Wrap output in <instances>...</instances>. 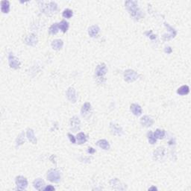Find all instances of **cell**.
Returning a JSON list of instances; mask_svg holds the SVG:
<instances>
[{"label":"cell","instance_id":"cell-1","mask_svg":"<svg viewBox=\"0 0 191 191\" xmlns=\"http://www.w3.org/2000/svg\"><path fill=\"white\" fill-rule=\"evenodd\" d=\"M125 5L130 15L136 20H138L142 17L143 14H142L141 10L139 8L138 3L137 1H132V0L131 1V0L126 1L125 3Z\"/></svg>","mask_w":191,"mask_h":191},{"label":"cell","instance_id":"cell-2","mask_svg":"<svg viewBox=\"0 0 191 191\" xmlns=\"http://www.w3.org/2000/svg\"><path fill=\"white\" fill-rule=\"evenodd\" d=\"M41 5L40 6V10L43 13H46V15H51L52 13H55V11L58 9V5L55 1H50V2H46V1H40L38 2Z\"/></svg>","mask_w":191,"mask_h":191},{"label":"cell","instance_id":"cell-3","mask_svg":"<svg viewBox=\"0 0 191 191\" xmlns=\"http://www.w3.org/2000/svg\"><path fill=\"white\" fill-rule=\"evenodd\" d=\"M47 178L49 181L58 183L61 181V173L56 169H52L47 172Z\"/></svg>","mask_w":191,"mask_h":191},{"label":"cell","instance_id":"cell-4","mask_svg":"<svg viewBox=\"0 0 191 191\" xmlns=\"http://www.w3.org/2000/svg\"><path fill=\"white\" fill-rule=\"evenodd\" d=\"M139 78V75L137 72L133 70H127L124 73V79L125 81L131 83L135 81Z\"/></svg>","mask_w":191,"mask_h":191},{"label":"cell","instance_id":"cell-5","mask_svg":"<svg viewBox=\"0 0 191 191\" xmlns=\"http://www.w3.org/2000/svg\"><path fill=\"white\" fill-rule=\"evenodd\" d=\"M16 188L19 190H24L26 189V187H28V181L23 176H17L16 178Z\"/></svg>","mask_w":191,"mask_h":191},{"label":"cell","instance_id":"cell-6","mask_svg":"<svg viewBox=\"0 0 191 191\" xmlns=\"http://www.w3.org/2000/svg\"><path fill=\"white\" fill-rule=\"evenodd\" d=\"M8 63L9 66L10 68L14 69V70H17L20 67V62H19V59L13 55V53L8 54Z\"/></svg>","mask_w":191,"mask_h":191},{"label":"cell","instance_id":"cell-7","mask_svg":"<svg viewBox=\"0 0 191 191\" xmlns=\"http://www.w3.org/2000/svg\"><path fill=\"white\" fill-rule=\"evenodd\" d=\"M107 68L106 67L105 64L101 63V64H98L96 68V76L98 78H102L104 77V75L107 73Z\"/></svg>","mask_w":191,"mask_h":191},{"label":"cell","instance_id":"cell-8","mask_svg":"<svg viewBox=\"0 0 191 191\" xmlns=\"http://www.w3.org/2000/svg\"><path fill=\"white\" fill-rule=\"evenodd\" d=\"M80 125V119L77 116H74L73 117L71 118V119H70V129L72 130V131L76 132V131H79Z\"/></svg>","mask_w":191,"mask_h":191},{"label":"cell","instance_id":"cell-9","mask_svg":"<svg viewBox=\"0 0 191 191\" xmlns=\"http://www.w3.org/2000/svg\"><path fill=\"white\" fill-rule=\"evenodd\" d=\"M67 98L70 102L76 103L77 101V96H76V91L73 87H69L66 92Z\"/></svg>","mask_w":191,"mask_h":191},{"label":"cell","instance_id":"cell-10","mask_svg":"<svg viewBox=\"0 0 191 191\" xmlns=\"http://www.w3.org/2000/svg\"><path fill=\"white\" fill-rule=\"evenodd\" d=\"M164 25L167 27V30H168V31L170 32V34H164V36H163V37H164V40H171V39L174 38V37L176 36V34H177V31H176L175 30L174 28H172V27L170 26L169 24L164 23Z\"/></svg>","mask_w":191,"mask_h":191},{"label":"cell","instance_id":"cell-11","mask_svg":"<svg viewBox=\"0 0 191 191\" xmlns=\"http://www.w3.org/2000/svg\"><path fill=\"white\" fill-rule=\"evenodd\" d=\"M110 128L111 133L114 135L116 136H122L123 134V131H122V128L119 126L117 124H115L111 122L110 124Z\"/></svg>","mask_w":191,"mask_h":191},{"label":"cell","instance_id":"cell-12","mask_svg":"<svg viewBox=\"0 0 191 191\" xmlns=\"http://www.w3.org/2000/svg\"><path fill=\"white\" fill-rule=\"evenodd\" d=\"M37 42H38V39H37V36L35 34H29L27 36L25 39V43L28 46H34L37 45Z\"/></svg>","mask_w":191,"mask_h":191},{"label":"cell","instance_id":"cell-13","mask_svg":"<svg viewBox=\"0 0 191 191\" xmlns=\"http://www.w3.org/2000/svg\"><path fill=\"white\" fill-rule=\"evenodd\" d=\"M140 123L143 127L146 128H149V127L152 126L154 123V120L149 116H144L141 118L140 119Z\"/></svg>","mask_w":191,"mask_h":191},{"label":"cell","instance_id":"cell-14","mask_svg":"<svg viewBox=\"0 0 191 191\" xmlns=\"http://www.w3.org/2000/svg\"><path fill=\"white\" fill-rule=\"evenodd\" d=\"M33 186L37 190H42L44 189L45 182L43 179L37 178L33 182Z\"/></svg>","mask_w":191,"mask_h":191},{"label":"cell","instance_id":"cell-15","mask_svg":"<svg viewBox=\"0 0 191 191\" xmlns=\"http://www.w3.org/2000/svg\"><path fill=\"white\" fill-rule=\"evenodd\" d=\"M130 109H131L133 114L135 115V116H139L142 114V107L139 104H131L130 106Z\"/></svg>","mask_w":191,"mask_h":191},{"label":"cell","instance_id":"cell-16","mask_svg":"<svg viewBox=\"0 0 191 191\" xmlns=\"http://www.w3.org/2000/svg\"><path fill=\"white\" fill-rule=\"evenodd\" d=\"M164 152H165V150H164V148L159 147L157 149V150L154 152V160H156V161H160L161 159H162V158L164 155Z\"/></svg>","mask_w":191,"mask_h":191},{"label":"cell","instance_id":"cell-17","mask_svg":"<svg viewBox=\"0 0 191 191\" xmlns=\"http://www.w3.org/2000/svg\"><path fill=\"white\" fill-rule=\"evenodd\" d=\"M99 31H100L99 27H98L97 25H94L90 27L89 29H88V34H89V35L91 37H96L97 35H98Z\"/></svg>","mask_w":191,"mask_h":191},{"label":"cell","instance_id":"cell-18","mask_svg":"<svg viewBox=\"0 0 191 191\" xmlns=\"http://www.w3.org/2000/svg\"><path fill=\"white\" fill-rule=\"evenodd\" d=\"M51 45H52V49L58 51L62 49L63 46H64V42L61 39H56V40H54L52 42V44Z\"/></svg>","mask_w":191,"mask_h":191},{"label":"cell","instance_id":"cell-19","mask_svg":"<svg viewBox=\"0 0 191 191\" xmlns=\"http://www.w3.org/2000/svg\"><path fill=\"white\" fill-rule=\"evenodd\" d=\"M26 135L28 140H29L31 143H33V144H36V143H37V138H36V136L35 134H34V131H33L31 128H28V129H27Z\"/></svg>","mask_w":191,"mask_h":191},{"label":"cell","instance_id":"cell-20","mask_svg":"<svg viewBox=\"0 0 191 191\" xmlns=\"http://www.w3.org/2000/svg\"><path fill=\"white\" fill-rule=\"evenodd\" d=\"M1 10L4 13H7L10 11V3L8 1L3 0L1 1Z\"/></svg>","mask_w":191,"mask_h":191},{"label":"cell","instance_id":"cell-21","mask_svg":"<svg viewBox=\"0 0 191 191\" xmlns=\"http://www.w3.org/2000/svg\"><path fill=\"white\" fill-rule=\"evenodd\" d=\"M96 145L104 150H108L110 149V144L106 140H99L97 141Z\"/></svg>","mask_w":191,"mask_h":191},{"label":"cell","instance_id":"cell-22","mask_svg":"<svg viewBox=\"0 0 191 191\" xmlns=\"http://www.w3.org/2000/svg\"><path fill=\"white\" fill-rule=\"evenodd\" d=\"M190 92V88L187 85H183L177 90V93L181 96L187 95Z\"/></svg>","mask_w":191,"mask_h":191},{"label":"cell","instance_id":"cell-23","mask_svg":"<svg viewBox=\"0 0 191 191\" xmlns=\"http://www.w3.org/2000/svg\"><path fill=\"white\" fill-rule=\"evenodd\" d=\"M91 109V104L89 102H85L83 104L81 107V113L83 116H85L87 114H88V113L90 112Z\"/></svg>","mask_w":191,"mask_h":191},{"label":"cell","instance_id":"cell-24","mask_svg":"<svg viewBox=\"0 0 191 191\" xmlns=\"http://www.w3.org/2000/svg\"><path fill=\"white\" fill-rule=\"evenodd\" d=\"M25 134H24V132H21L20 134H19V135L18 136L17 138H16V148L19 147V146H21V145L23 144L24 143H25Z\"/></svg>","mask_w":191,"mask_h":191},{"label":"cell","instance_id":"cell-25","mask_svg":"<svg viewBox=\"0 0 191 191\" xmlns=\"http://www.w3.org/2000/svg\"><path fill=\"white\" fill-rule=\"evenodd\" d=\"M77 140L78 144H83L87 142V136L83 132H80L77 135Z\"/></svg>","mask_w":191,"mask_h":191},{"label":"cell","instance_id":"cell-26","mask_svg":"<svg viewBox=\"0 0 191 191\" xmlns=\"http://www.w3.org/2000/svg\"><path fill=\"white\" fill-rule=\"evenodd\" d=\"M59 24L60 30L62 31V32L66 33L69 28V23L66 20H62Z\"/></svg>","mask_w":191,"mask_h":191},{"label":"cell","instance_id":"cell-27","mask_svg":"<svg viewBox=\"0 0 191 191\" xmlns=\"http://www.w3.org/2000/svg\"><path fill=\"white\" fill-rule=\"evenodd\" d=\"M59 24L58 23H54L52 24V25L50 26V28H49V33H50L51 34H56L58 32V31H59Z\"/></svg>","mask_w":191,"mask_h":191},{"label":"cell","instance_id":"cell-28","mask_svg":"<svg viewBox=\"0 0 191 191\" xmlns=\"http://www.w3.org/2000/svg\"><path fill=\"white\" fill-rule=\"evenodd\" d=\"M165 134H166V132L164 130L157 129L156 131H155L154 135H155V137H156V139H163L164 137V136H165Z\"/></svg>","mask_w":191,"mask_h":191},{"label":"cell","instance_id":"cell-29","mask_svg":"<svg viewBox=\"0 0 191 191\" xmlns=\"http://www.w3.org/2000/svg\"><path fill=\"white\" fill-rule=\"evenodd\" d=\"M147 137H148V140H149V143L150 144H154V143H156L157 141V139L156 137H155L152 131H149L147 134Z\"/></svg>","mask_w":191,"mask_h":191},{"label":"cell","instance_id":"cell-30","mask_svg":"<svg viewBox=\"0 0 191 191\" xmlns=\"http://www.w3.org/2000/svg\"><path fill=\"white\" fill-rule=\"evenodd\" d=\"M62 15L64 18L70 19V18H71L72 16H73V10H70V9H66V10H64Z\"/></svg>","mask_w":191,"mask_h":191},{"label":"cell","instance_id":"cell-31","mask_svg":"<svg viewBox=\"0 0 191 191\" xmlns=\"http://www.w3.org/2000/svg\"><path fill=\"white\" fill-rule=\"evenodd\" d=\"M146 35L147 36V37H150V39H152V40H154V39L156 38V35H154V34H152V31H146Z\"/></svg>","mask_w":191,"mask_h":191},{"label":"cell","instance_id":"cell-32","mask_svg":"<svg viewBox=\"0 0 191 191\" xmlns=\"http://www.w3.org/2000/svg\"><path fill=\"white\" fill-rule=\"evenodd\" d=\"M67 135H68L69 139H70V142H71L72 143H76V138H75V137L73 135V134H70V133H69V134H67Z\"/></svg>","mask_w":191,"mask_h":191},{"label":"cell","instance_id":"cell-33","mask_svg":"<svg viewBox=\"0 0 191 191\" xmlns=\"http://www.w3.org/2000/svg\"><path fill=\"white\" fill-rule=\"evenodd\" d=\"M55 188L53 186H52V185H48V186H46V187H44V189H43V190L45 191H53L55 190Z\"/></svg>","mask_w":191,"mask_h":191},{"label":"cell","instance_id":"cell-34","mask_svg":"<svg viewBox=\"0 0 191 191\" xmlns=\"http://www.w3.org/2000/svg\"><path fill=\"white\" fill-rule=\"evenodd\" d=\"M164 52H165L166 53H167V54H170V53H172V49L171 47L168 46V47L165 48V49H164Z\"/></svg>","mask_w":191,"mask_h":191},{"label":"cell","instance_id":"cell-35","mask_svg":"<svg viewBox=\"0 0 191 191\" xmlns=\"http://www.w3.org/2000/svg\"><path fill=\"white\" fill-rule=\"evenodd\" d=\"M87 152H88V153H90V154H93V153H95L96 150H95V149H93V148H92V147H90V148H89V149H88Z\"/></svg>","mask_w":191,"mask_h":191},{"label":"cell","instance_id":"cell-36","mask_svg":"<svg viewBox=\"0 0 191 191\" xmlns=\"http://www.w3.org/2000/svg\"><path fill=\"white\" fill-rule=\"evenodd\" d=\"M157 187H150L149 189V190H157Z\"/></svg>","mask_w":191,"mask_h":191}]
</instances>
